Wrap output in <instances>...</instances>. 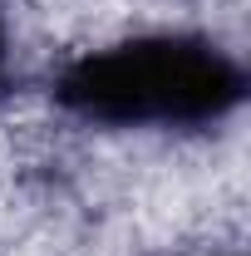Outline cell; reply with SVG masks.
I'll return each instance as SVG.
<instances>
[{
	"label": "cell",
	"mask_w": 251,
	"mask_h": 256,
	"mask_svg": "<svg viewBox=\"0 0 251 256\" xmlns=\"http://www.w3.org/2000/svg\"><path fill=\"white\" fill-rule=\"evenodd\" d=\"M236 60L192 34L124 40L60 74L64 108L94 124H207L242 104Z\"/></svg>",
	"instance_id": "6da1fadb"
},
{
	"label": "cell",
	"mask_w": 251,
	"mask_h": 256,
	"mask_svg": "<svg viewBox=\"0 0 251 256\" xmlns=\"http://www.w3.org/2000/svg\"><path fill=\"white\" fill-rule=\"evenodd\" d=\"M0 64H5V25H0Z\"/></svg>",
	"instance_id": "7a4b0ae2"
}]
</instances>
